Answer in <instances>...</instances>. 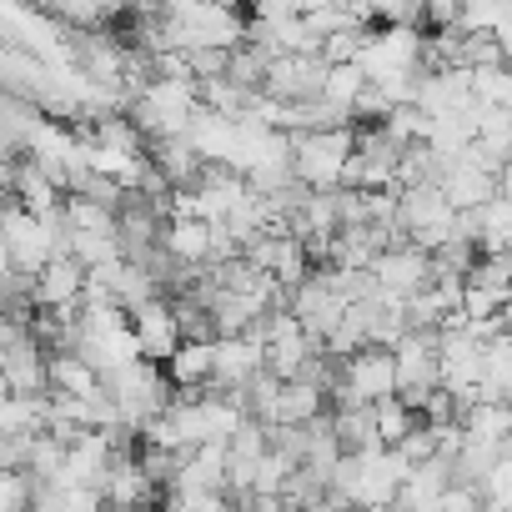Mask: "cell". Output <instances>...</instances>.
I'll return each mask as SVG.
<instances>
[{
  "instance_id": "obj_1",
  "label": "cell",
  "mask_w": 512,
  "mask_h": 512,
  "mask_svg": "<svg viewBox=\"0 0 512 512\" xmlns=\"http://www.w3.org/2000/svg\"><path fill=\"white\" fill-rule=\"evenodd\" d=\"M352 156V131H322V136H287L292 181L302 191H342V166Z\"/></svg>"
},
{
  "instance_id": "obj_2",
  "label": "cell",
  "mask_w": 512,
  "mask_h": 512,
  "mask_svg": "<svg viewBox=\"0 0 512 512\" xmlns=\"http://www.w3.org/2000/svg\"><path fill=\"white\" fill-rule=\"evenodd\" d=\"M322 81H327L322 56H272L262 76V96L277 106H302L322 96Z\"/></svg>"
},
{
  "instance_id": "obj_3",
  "label": "cell",
  "mask_w": 512,
  "mask_h": 512,
  "mask_svg": "<svg viewBox=\"0 0 512 512\" xmlns=\"http://www.w3.org/2000/svg\"><path fill=\"white\" fill-rule=\"evenodd\" d=\"M367 272H372L377 292H382V297H392V302H402V297H412V292H422V287L432 282L427 256H422L417 246H407V241H402V246H387Z\"/></svg>"
},
{
  "instance_id": "obj_4",
  "label": "cell",
  "mask_w": 512,
  "mask_h": 512,
  "mask_svg": "<svg viewBox=\"0 0 512 512\" xmlns=\"http://www.w3.org/2000/svg\"><path fill=\"white\" fill-rule=\"evenodd\" d=\"M437 191L452 211H477L482 201H492L497 191H507V176H487L482 166H472L467 156L447 161L442 176H437Z\"/></svg>"
},
{
  "instance_id": "obj_5",
  "label": "cell",
  "mask_w": 512,
  "mask_h": 512,
  "mask_svg": "<svg viewBox=\"0 0 512 512\" xmlns=\"http://www.w3.org/2000/svg\"><path fill=\"white\" fill-rule=\"evenodd\" d=\"M126 327H131V337H136L141 362H156V367H161V362L181 347V332H176V317H171V302H166V297L136 307V312L126 317Z\"/></svg>"
},
{
  "instance_id": "obj_6",
  "label": "cell",
  "mask_w": 512,
  "mask_h": 512,
  "mask_svg": "<svg viewBox=\"0 0 512 512\" xmlns=\"http://www.w3.org/2000/svg\"><path fill=\"white\" fill-rule=\"evenodd\" d=\"M81 287H86V272L71 262V256H51V262L31 277V307L36 312L81 307Z\"/></svg>"
},
{
  "instance_id": "obj_7",
  "label": "cell",
  "mask_w": 512,
  "mask_h": 512,
  "mask_svg": "<svg viewBox=\"0 0 512 512\" xmlns=\"http://www.w3.org/2000/svg\"><path fill=\"white\" fill-rule=\"evenodd\" d=\"M161 256L186 272H201L211 262V221H166L161 226Z\"/></svg>"
},
{
  "instance_id": "obj_8",
  "label": "cell",
  "mask_w": 512,
  "mask_h": 512,
  "mask_svg": "<svg viewBox=\"0 0 512 512\" xmlns=\"http://www.w3.org/2000/svg\"><path fill=\"white\" fill-rule=\"evenodd\" d=\"M507 241H512V196L497 191L472 211V246L477 256H507Z\"/></svg>"
},
{
  "instance_id": "obj_9",
  "label": "cell",
  "mask_w": 512,
  "mask_h": 512,
  "mask_svg": "<svg viewBox=\"0 0 512 512\" xmlns=\"http://www.w3.org/2000/svg\"><path fill=\"white\" fill-rule=\"evenodd\" d=\"M327 412V397L312 382H277V402H272V427H312Z\"/></svg>"
},
{
  "instance_id": "obj_10",
  "label": "cell",
  "mask_w": 512,
  "mask_h": 512,
  "mask_svg": "<svg viewBox=\"0 0 512 512\" xmlns=\"http://www.w3.org/2000/svg\"><path fill=\"white\" fill-rule=\"evenodd\" d=\"M372 427H377V442H382V447H397V442L417 427V417H412L397 397H387V402L372 407Z\"/></svg>"
},
{
  "instance_id": "obj_11",
  "label": "cell",
  "mask_w": 512,
  "mask_h": 512,
  "mask_svg": "<svg viewBox=\"0 0 512 512\" xmlns=\"http://www.w3.org/2000/svg\"><path fill=\"white\" fill-rule=\"evenodd\" d=\"M362 86H367L362 66H327V81H322V101H332V106L352 111V101L362 96Z\"/></svg>"
},
{
  "instance_id": "obj_12",
  "label": "cell",
  "mask_w": 512,
  "mask_h": 512,
  "mask_svg": "<svg viewBox=\"0 0 512 512\" xmlns=\"http://www.w3.org/2000/svg\"><path fill=\"white\" fill-rule=\"evenodd\" d=\"M36 502V482L26 472H6L0 467V512H26Z\"/></svg>"
},
{
  "instance_id": "obj_13",
  "label": "cell",
  "mask_w": 512,
  "mask_h": 512,
  "mask_svg": "<svg viewBox=\"0 0 512 512\" xmlns=\"http://www.w3.org/2000/svg\"><path fill=\"white\" fill-rule=\"evenodd\" d=\"M462 287H482V292H507V256H477Z\"/></svg>"
},
{
  "instance_id": "obj_14",
  "label": "cell",
  "mask_w": 512,
  "mask_h": 512,
  "mask_svg": "<svg viewBox=\"0 0 512 512\" xmlns=\"http://www.w3.org/2000/svg\"><path fill=\"white\" fill-rule=\"evenodd\" d=\"M437 512H482V497H477V487L452 482V487L437 492Z\"/></svg>"
},
{
  "instance_id": "obj_15",
  "label": "cell",
  "mask_w": 512,
  "mask_h": 512,
  "mask_svg": "<svg viewBox=\"0 0 512 512\" xmlns=\"http://www.w3.org/2000/svg\"><path fill=\"white\" fill-rule=\"evenodd\" d=\"M302 512H342V507H337V502H327V497H322V502H312V507H302Z\"/></svg>"
}]
</instances>
